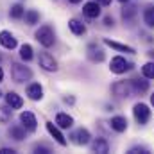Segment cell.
Returning <instances> with one entry per match:
<instances>
[{"label": "cell", "mask_w": 154, "mask_h": 154, "mask_svg": "<svg viewBox=\"0 0 154 154\" xmlns=\"http://www.w3.org/2000/svg\"><path fill=\"white\" fill-rule=\"evenodd\" d=\"M68 2H70V4H79L81 0H68Z\"/></svg>", "instance_id": "obj_36"}, {"label": "cell", "mask_w": 154, "mask_h": 154, "mask_svg": "<svg viewBox=\"0 0 154 154\" xmlns=\"http://www.w3.org/2000/svg\"><path fill=\"white\" fill-rule=\"evenodd\" d=\"M95 2H99L100 5H109L111 4V0H95Z\"/></svg>", "instance_id": "obj_33"}, {"label": "cell", "mask_w": 154, "mask_h": 154, "mask_svg": "<svg viewBox=\"0 0 154 154\" xmlns=\"http://www.w3.org/2000/svg\"><path fill=\"white\" fill-rule=\"evenodd\" d=\"M91 151H93V152H99V154L109 152V143H108V140H104V138H97V140H93V143H91Z\"/></svg>", "instance_id": "obj_19"}, {"label": "cell", "mask_w": 154, "mask_h": 154, "mask_svg": "<svg viewBox=\"0 0 154 154\" xmlns=\"http://www.w3.org/2000/svg\"><path fill=\"white\" fill-rule=\"evenodd\" d=\"M111 91H113L115 97H120V99H127V97H131L134 93L131 81H116L111 86Z\"/></svg>", "instance_id": "obj_3"}, {"label": "cell", "mask_w": 154, "mask_h": 154, "mask_svg": "<svg viewBox=\"0 0 154 154\" xmlns=\"http://www.w3.org/2000/svg\"><path fill=\"white\" fill-rule=\"evenodd\" d=\"M142 74L147 79H154V61H149L142 66Z\"/></svg>", "instance_id": "obj_28"}, {"label": "cell", "mask_w": 154, "mask_h": 154, "mask_svg": "<svg viewBox=\"0 0 154 154\" xmlns=\"http://www.w3.org/2000/svg\"><path fill=\"white\" fill-rule=\"evenodd\" d=\"M136 14H138V7H136V5H125V7L122 9V18H124V22L129 23V25L134 22Z\"/></svg>", "instance_id": "obj_16"}, {"label": "cell", "mask_w": 154, "mask_h": 154, "mask_svg": "<svg viewBox=\"0 0 154 154\" xmlns=\"http://www.w3.org/2000/svg\"><path fill=\"white\" fill-rule=\"evenodd\" d=\"M104 25H106V27H113V18H111V16H106V18H104Z\"/></svg>", "instance_id": "obj_31"}, {"label": "cell", "mask_w": 154, "mask_h": 154, "mask_svg": "<svg viewBox=\"0 0 154 154\" xmlns=\"http://www.w3.org/2000/svg\"><path fill=\"white\" fill-rule=\"evenodd\" d=\"M27 97L31 100H41L43 99V88L39 82H32L27 86Z\"/></svg>", "instance_id": "obj_14"}, {"label": "cell", "mask_w": 154, "mask_h": 154, "mask_svg": "<svg viewBox=\"0 0 154 154\" xmlns=\"http://www.w3.org/2000/svg\"><path fill=\"white\" fill-rule=\"evenodd\" d=\"M118 2H122V4H127V2H129V0H118Z\"/></svg>", "instance_id": "obj_38"}, {"label": "cell", "mask_w": 154, "mask_h": 154, "mask_svg": "<svg viewBox=\"0 0 154 154\" xmlns=\"http://www.w3.org/2000/svg\"><path fill=\"white\" fill-rule=\"evenodd\" d=\"M23 14H25V9H23L20 4H14V5L9 9V16H11V18H14V20L23 18Z\"/></svg>", "instance_id": "obj_27"}, {"label": "cell", "mask_w": 154, "mask_h": 154, "mask_svg": "<svg viewBox=\"0 0 154 154\" xmlns=\"http://www.w3.org/2000/svg\"><path fill=\"white\" fill-rule=\"evenodd\" d=\"M56 125H59V129H70L74 125V118L68 113H57L56 115Z\"/></svg>", "instance_id": "obj_15"}, {"label": "cell", "mask_w": 154, "mask_h": 154, "mask_svg": "<svg viewBox=\"0 0 154 154\" xmlns=\"http://www.w3.org/2000/svg\"><path fill=\"white\" fill-rule=\"evenodd\" d=\"M82 14L86 16V18H97V16H100V4L99 2H86L84 4V7H82Z\"/></svg>", "instance_id": "obj_10"}, {"label": "cell", "mask_w": 154, "mask_h": 154, "mask_svg": "<svg viewBox=\"0 0 154 154\" xmlns=\"http://www.w3.org/2000/svg\"><path fill=\"white\" fill-rule=\"evenodd\" d=\"M65 102H66V104H68V102L74 104V97H65Z\"/></svg>", "instance_id": "obj_34"}, {"label": "cell", "mask_w": 154, "mask_h": 154, "mask_svg": "<svg viewBox=\"0 0 154 154\" xmlns=\"http://www.w3.org/2000/svg\"><path fill=\"white\" fill-rule=\"evenodd\" d=\"M131 82H133L134 93H138V95H143V93L149 90V81H147V77H143V79H133Z\"/></svg>", "instance_id": "obj_20"}, {"label": "cell", "mask_w": 154, "mask_h": 154, "mask_svg": "<svg viewBox=\"0 0 154 154\" xmlns=\"http://www.w3.org/2000/svg\"><path fill=\"white\" fill-rule=\"evenodd\" d=\"M47 125V131H48V134L61 145V147H65L66 145V140H65V136H63V133L59 131V125H56V124H52V122H47L45 124Z\"/></svg>", "instance_id": "obj_9"}, {"label": "cell", "mask_w": 154, "mask_h": 154, "mask_svg": "<svg viewBox=\"0 0 154 154\" xmlns=\"http://www.w3.org/2000/svg\"><path fill=\"white\" fill-rule=\"evenodd\" d=\"M0 97H2V91H0Z\"/></svg>", "instance_id": "obj_39"}, {"label": "cell", "mask_w": 154, "mask_h": 154, "mask_svg": "<svg viewBox=\"0 0 154 154\" xmlns=\"http://www.w3.org/2000/svg\"><path fill=\"white\" fill-rule=\"evenodd\" d=\"M143 22H145V25L149 29H154V7L152 5L145 7V11H143Z\"/></svg>", "instance_id": "obj_24"}, {"label": "cell", "mask_w": 154, "mask_h": 154, "mask_svg": "<svg viewBox=\"0 0 154 154\" xmlns=\"http://www.w3.org/2000/svg\"><path fill=\"white\" fill-rule=\"evenodd\" d=\"M109 125H111V129L116 131V133H124L127 129V118L125 116H113L111 122H109Z\"/></svg>", "instance_id": "obj_18"}, {"label": "cell", "mask_w": 154, "mask_h": 154, "mask_svg": "<svg viewBox=\"0 0 154 154\" xmlns=\"http://www.w3.org/2000/svg\"><path fill=\"white\" fill-rule=\"evenodd\" d=\"M129 154H149V151L145 147H133L129 149Z\"/></svg>", "instance_id": "obj_29"}, {"label": "cell", "mask_w": 154, "mask_h": 154, "mask_svg": "<svg viewBox=\"0 0 154 154\" xmlns=\"http://www.w3.org/2000/svg\"><path fill=\"white\" fill-rule=\"evenodd\" d=\"M34 151H36V152H41V154H50V149H48V147H43V145H36Z\"/></svg>", "instance_id": "obj_30"}, {"label": "cell", "mask_w": 154, "mask_h": 154, "mask_svg": "<svg viewBox=\"0 0 154 154\" xmlns=\"http://www.w3.org/2000/svg\"><path fill=\"white\" fill-rule=\"evenodd\" d=\"M133 68V63H129V61H125V57H122V56H115L113 59H111V63H109V70L116 74V75H120V74H125L127 70H131Z\"/></svg>", "instance_id": "obj_5"}, {"label": "cell", "mask_w": 154, "mask_h": 154, "mask_svg": "<svg viewBox=\"0 0 154 154\" xmlns=\"http://www.w3.org/2000/svg\"><path fill=\"white\" fill-rule=\"evenodd\" d=\"M20 57H22L23 61H31V59L34 57L32 47H31V45H27V43H23V45L20 47Z\"/></svg>", "instance_id": "obj_25"}, {"label": "cell", "mask_w": 154, "mask_h": 154, "mask_svg": "<svg viewBox=\"0 0 154 154\" xmlns=\"http://www.w3.org/2000/svg\"><path fill=\"white\" fill-rule=\"evenodd\" d=\"M13 118V108L11 106H2L0 108V124H7Z\"/></svg>", "instance_id": "obj_26"}, {"label": "cell", "mask_w": 154, "mask_h": 154, "mask_svg": "<svg viewBox=\"0 0 154 154\" xmlns=\"http://www.w3.org/2000/svg\"><path fill=\"white\" fill-rule=\"evenodd\" d=\"M133 115H134V120H136L140 125H145V124L151 120V109H149L147 104L138 102V104H134V108H133Z\"/></svg>", "instance_id": "obj_4"}, {"label": "cell", "mask_w": 154, "mask_h": 154, "mask_svg": "<svg viewBox=\"0 0 154 154\" xmlns=\"http://www.w3.org/2000/svg\"><path fill=\"white\" fill-rule=\"evenodd\" d=\"M5 104L11 106L13 109H20L23 106V99L16 91H9V93H5Z\"/></svg>", "instance_id": "obj_13"}, {"label": "cell", "mask_w": 154, "mask_h": 154, "mask_svg": "<svg viewBox=\"0 0 154 154\" xmlns=\"http://www.w3.org/2000/svg\"><path fill=\"white\" fill-rule=\"evenodd\" d=\"M25 127L23 125H13L11 127V131H9V134H11V138H14L16 142H22L23 138H25Z\"/></svg>", "instance_id": "obj_23"}, {"label": "cell", "mask_w": 154, "mask_h": 154, "mask_svg": "<svg viewBox=\"0 0 154 154\" xmlns=\"http://www.w3.org/2000/svg\"><path fill=\"white\" fill-rule=\"evenodd\" d=\"M11 77L14 82H25L32 77V72H31V68H27L22 63H13L11 65Z\"/></svg>", "instance_id": "obj_2"}, {"label": "cell", "mask_w": 154, "mask_h": 154, "mask_svg": "<svg viewBox=\"0 0 154 154\" xmlns=\"http://www.w3.org/2000/svg\"><path fill=\"white\" fill-rule=\"evenodd\" d=\"M4 81V70H2V66H0V82Z\"/></svg>", "instance_id": "obj_35"}, {"label": "cell", "mask_w": 154, "mask_h": 154, "mask_svg": "<svg viewBox=\"0 0 154 154\" xmlns=\"http://www.w3.org/2000/svg\"><path fill=\"white\" fill-rule=\"evenodd\" d=\"M20 122H22V125H23L27 131H31V133H34L36 127H38V120H36L34 113H31V111H22V113H20Z\"/></svg>", "instance_id": "obj_7"}, {"label": "cell", "mask_w": 154, "mask_h": 154, "mask_svg": "<svg viewBox=\"0 0 154 154\" xmlns=\"http://www.w3.org/2000/svg\"><path fill=\"white\" fill-rule=\"evenodd\" d=\"M151 104H152V106H154V93H152V95H151Z\"/></svg>", "instance_id": "obj_37"}, {"label": "cell", "mask_w": 154, "mask_h": 154, "mask_svg": "<svg viewBox=\"0 0 154 154\" xmlns=\"http://www.w3.org/2000/svg\"><path fill=\"white\" fill-rule=\"evenodd\" d=\"M0 154H14V149H7V147H4V149H0Z\"/></svg>", "instance_id": "obj_32"}, {"label": "cell", "mask_w": 154, "mask_h": 154, "mask_svg": "<svg viewBox=\"0 0 154 154\" xmlns=\"http://www.w3.org/2000/svg\"><path fill=\"white\" fill-rule=\"evenodd\" d=\"M0 45L4 47V48H7V50H13V48H16V38L9 32V31H2L0 32Z\"/></svg>", "instance_id": "obj_12"}, {"label": "cell", "mask_w": 154, "mask_h": 154, "mask_svg": "<svg viewBox=\"0 0 154 154\" xmlns=\"http://www.w3.org/2000/svg\"><path fill=\"white\" fill-rule=\"evenodd\" d=\"M36 39H38L39 45L48 48V47H52L56 43V32H54V29L50 25H41L36 31Z\"/></svg>", "instance_id": "obj_1"}, {"label": "cell", "mask_w": 154, "mask_h": 154, "mask_svg": "<svg viewBox=\"0 0 154 154\" xmlns=\"http://www.w3.org/2000/svg\"><path fill=\"white\" fill-rule=\"evenodd\" d=\"M104 45H108V47H111V48H115L118 52H125V54H136V50L133 48V47H129V45H124V43H116V41H111V39H104Z\"/></svg>", "instance_id": "obj_17"}, {"label": "cell", "mask_w": 154, "mask_h": 154, "mask_svg": "<svg viewBox=\"0 0 154 154\" xmlns=\"http://www.w3.org/2000/svg\"><path fill=\"white\" fill-rule=\"evenodd\" d=\"M72 142L75 143V145H86V143H90V138H91V134H90V131L88 129H84V127H79L75 129L74 133H72Z\"/></svg>", "instance_id": "obj_8"}, {"label": "cell", "mask_w": 154, "mask_h": 154, "mask_svg": "<svg viewBox=\"0 0 154 154\" xmlns=\"http://www.w3.org/2000/svg\"><path fill=\"white\" fill-rule=\"evenodd\" d=\"M68 27H70V31L75 34V36H82L84 32H86V27H84V23L82 22H79V20H70L68 22Z\"/></svg>", "instance_id": "obj_21"}, {"label": "cell", "mask_w": 154, "mask_h": 154, "mask_svg": "<svg viewBox=\"0 0 154 154\" xmlns=\"http://www.w3.org/2000/svg\"><path fill=\"white\" fill-rule=\"evenodd\" d=\"M23 18H25V23L27 25H36L39 22V13L36 9H27L25 14H23Z\"/></svg>", "instance_id": "obj_22"}, {"label": "cell", "mask_w": 154, "mask_h": 154, "mask_svg": "<svg viewBox=\"0 0 154 154\" xmlns=\"http://www.w3.org/2000/svg\"><path fill=\"white\" fill-rule=\"evenodd\" d=\"M88 57H90V61H93V63H102L104 57H106V54H104V50H102L100 47H97L95 43H91V45L88 47Z\"/></svg>", "instance_id": "obj_11"}, {"label": "cell", "mask_w": 154, "mask_h": 154, "mask_svg": "<svg viewBox=\"0 0 154 154\" xmlns=\"http://www.w3.org/2000/svg\"><path fill=\"white\" fill-rule=\"evenodd\" d=\"M39 66L45 70V72H56L57 70V61L54 59V56H50L48 52H41L38 57Z\"/></svg>", "instance_id": "obj_6"}]
</instances>
